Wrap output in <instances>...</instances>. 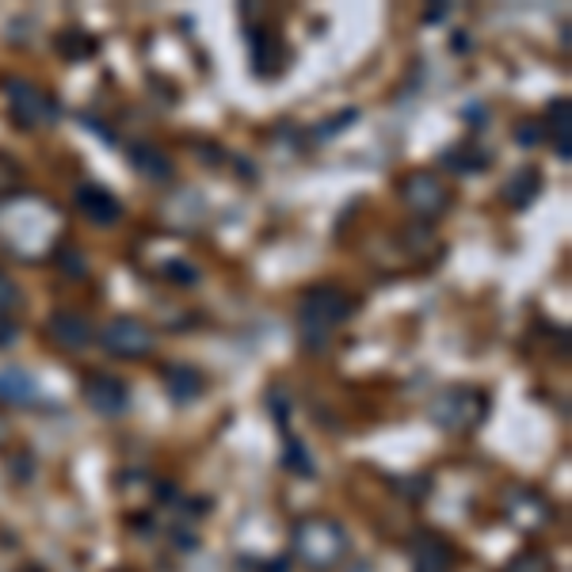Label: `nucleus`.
<instances>
[{"mask_svg": "<svg viewBox=\"0 0 572 572\" xmlns=\"http://www.w3.org/2000/svg\"><path fill=\"white\" fill-rule=\"evenodd\" d=\"M507 504H520V512H507L515 520V526H526V520H531V512L539 515V520H546V504H542L534 493H512L507 496Z\"/></svg>", "mask_w": 572, "mask_h": 572, "instance_id": "nucleus-15", "label": "nucleus"}, {"mask_svg": "<svg viewBox=\"0 0 572 572\" xmlns=\"http://www.w3.org/2000/svg\"><path fill=\"white\" fill-rule=\"evenodd\" d=\"M550 115H553V134H558L561 141V160H572V103L561 96V100L550 107Z\"/></svg>", "mask_w": 572, "mask_h": 572, "instance_id": "nucleus-13", "label": "nucleus"}, {"mask_svg": "<svg viewBox=\"0 0 572 572\" xmlns=\"http://www.w3.org/2000/svg\"><path fill=\"white\" fill-rule=\"evenodd\" d=\"M352 317V298L336 286H313L302 298V320H306V333L313 328H333L339 320Z\"/></svg>", "mask_w": 572, "mask_h": 572, "instance_id": "nucleus-5", "label": "nucleus"}, {"mask_svg": "<svg viewBox=\"0 0 572 572\" xmlns=\"http://www.w3.org/2000/svg\"><path fill=\"white\" fill-rule=\"evenodd\" d=\"M39 401V386L20 366L0 371V405H34Z\"/></svg>", "mask_w": 572, "mask_h": 572, "instance_id": "nucleus-10", "label": "nucleus"}, {"mask_svg": "<svg viewBox=\"0 0 572 572\" xmlns=\"http://www.w3.org/2000/svg\"><path fill=\"white\" fill-rule=\"evenodd\" d=\"M16 180H20V168H16L8 157H0V191H8Z\"/></svg>", "mask_w": 572, "mask_h": 572, "instance_id": "nucleus-21", "label": "nucleus"}, {"mask_svg": "<svg viewBox=\"0 0 572 572\" xmlns=\"http://www.w3.org/2000/svg\"><path fill=\"white\" fill-rule=\"evenodd\" d=\"M401 195H405L408 210L420 218H440L451 207V187H443V180H435V172H413L401 180Z\"/></svg>", "mask_w": 572, "mask_h": 572, "instance_id": "nucleus-6", "label": "nucleus"}, {"mask_svg": "<svg viewBox=\"0 0 572 572\" xmlns=\"http://www.w3.org/2000/svg\"><path fill=\"white\" fill-rule=\"evenodd\" d=\"M100 344L115 355V359H146V355L154 352L157 336L141 317H115L103 325Z\"/></svg>", "mask_w": 572, "mask_h": 572, "instance_id": "nucleus-4", "label": "nucleus"}, {"mask_svg": "<svg viewBox=\"0 0 572 572\" xmlns=\"http://www.w3.org/2000/svg\"><path fill=\"white\" fill-rule=\"evenodd\" d=\"M504 572H550V561L542 553H515Z\"/></svg>", "mask_w": 572, "mask_h": 572, "instance_id": "nucleus-17", "label": "nucleus"}, {"mask_svg": "<svg viewBox=\"0 0 572 572\" xmlns=\"http://www.w3.org/2000/svg\"><path fill=\"white\" fill-rule=\"evenodd\" d=\"M165 154H157V149H134V165L141 168V172H149V176H172V165L168 160H160Z\"/></svg>", "mask_w": 572, "mask_h": 572, "instance_id": "nucleus-16", "label": "nucleus"}, {"mask_svg": "<svg viewBox=\"0 0 572 572\" xmlns=\"http://www.w3.org/2000/svg\"><path fill=\"white\" fill-rule=\"evenodd\" d=\"M47 333L58 347H69V352H85V347L96 344V328L88 317H80L73 309H53L47 320Z\"/></svg>", "mask_w": 572, "mask_h": 572, "instance_id": "nucleus-7", "label": "nucleus"}, {"mask_svg": "<svg viewBox=\"0 0 572 572\" xmlns=\"http://www.w3.org/2000/svg\"><path fill=\"white\" fill-rule=\"evenodd\" d=\"M20 302H23V294L16 290L8 279H0V313H8V309H20Z\"/></svg>", "mask_w": 572, "mask_h": 572, "instance_id": "nucleus-19", "label": "nucleus"}, {"mask_svg": "<svg viewBox=\"0 0 572 572\" xmlns=\"http://www.w3.org/2000/svg\"><path fill=\"white\" fill-rule=\"evenodd\" d=\"M77 207L85 210V218L103 221V226H115V221L122 218V203L115 199V195L107 191V187H100V184L77 187Z\"/></svg>", "mask_w": 572, "mask_h": 572, "instance_id": "nucleus-9", "label": "nucleus"}, {"mask_svg": "<svg viewBox=\"0 0 572 572\" xmlns=\"http://www.w3.org/2000/svg\"><path fill=\"white\" fill-rule=\"evenodd\" d=\"M515 141H520V146H539V141H542L539 122H523V127L515 130Z\"/></svg>", "mask_w": 572, "mask_h": 572, "instance_id": "nucleus-20", "label": "nucleus"}, {"mask_svg": "<svg viewBox=\"0 0 572 572\" xmlns=\"http://www.w3.org/2000/svg\"><path fill=\"white\" fill-rule=\"evenodd\" d=\"M432 420L446 432H470L485 420V397L477 389H466V386H454L440 393V401L432 405Z\"/></svg>", "mask_w": 572, "mask_h": 572, "instance_id": "nucleus-2", "label": "nucleus"}, {"mask_svg": "<svg viewBox=\"0 0 572 572\" xmlns=\"http://www.w3.org/2000/svg\"><path fill=\"white\" fill-rule=\"evenodd\" d=\"M165 386L184 405V401L199 397V393L207 389V382H203V374L195 371V366H180V363H176V366H168V371H165Z\"/></svg>", "mask_w": 572, "mask_h": 572, "instance_id": "nucleus-11", "label": "nucleus"}, {"mask_svg": "<svg viewBox=\"0 0 572 572\" xmlns=\"http://www.w3.org/2000/svg\"><path fill=\"white\" fill-rule=\"evenodd\" d=\"M290 546H294V558H298L306 569L328 572L347 558V534L336 520L317 515V520H302L298 526H294Z\"/></svg>", "mask_w": 572, "mask_h": 572, "instance_id": "nucleus-1", "label": "nucleus"}, {"mask_svg": "<svg viewBox=\"0 0 572 572\" xmlns=\"http://www.w3.org/2000/svg\"><path fill=\"white\" fill-rule=\"evenodd\" d=\"M416 572H451V553L440 542L424 539L416 546Z\"/></svg>", "mask_w": 572, "mask_h": 572, "instance_id": "nucleus-14", "label": "nucleus"}, {"mask_svg": "<svg viewBox=\"0 0 572 572\" xmlns=\"http://www.w3.org/2000/svg\"><path fill=\"white\" fill-rule=\"evenodd\" d=\"M165 275H168V279H172L176 286H195V283H199V272H195L191 264H180V260L165 264Z\"/></svg>", "mask_w": 572, "mask_h": 572, "instance_id": "nucleus-18", "label": "nucleus"}, {"mask_svg": "<svg viewBox=\"0 0 572 572\" xmlns=\"http://www.w3.org/2000/svg\"><path fill=\"white\" fill-rule=\"evenodd\" d=\"M355 115H359V111H344V115H336L333 122H325V130H320V138H328V134H336V130H339V122H352Z\"/></svg>", "mask_w": 572, "mask_h": 572, "instance_id": "nucleus-22", "label": "nucleus"}, {"mask_svg": "<svg viewBox=\"0 0 572 572\" xmlns=\"http://www.w3.org/2000/svg\"><path fill=\"white\" fill-rule=\"evenodd\" d=\"M539 172H534V168H523V172H515L512 180L504 184V203L507 207H515V210H523L526 203L534 199V195H539Z\"/></svg>", "mask_w": 572, "mask_h": 572, "instance_id": "nucleus-12", "label": "nucleus"}, {"mask_svg": "<svg viewBox=\"0 0 572 572\" xmlns=\"http://www.w3.org/2000/svg\"><path fill=\"white\" fill-rule=\"evenodd\" d=\"M8 107H12V119L20 122L23 130H39V127H53L58 122V107L39 85L31 80H8Z\"/></svg>", "mask_w": 572, "mask_h": 572, "instance_id": "nucleus-3", "label": "nucleus"}, {"mask_svg": "<svg viewBox=\"0 0 572 572\" xmlns=\"http://www.w3.org/2000/svg\"><path fill=\"white\" fill-rule=\"evenodd\" d=\"M85 397H88V405H92L100 416H122L130 408L127 382L111 378V374H96V378H88Z\"/></svg>", "mask_w": 572, "mask_h": 572, "instance_id": "nucleus-8", "label": "nucleus"}]
</instances>
